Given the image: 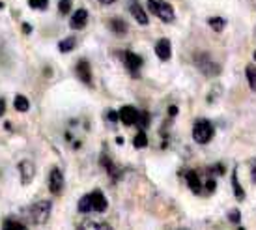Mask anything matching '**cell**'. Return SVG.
<instances>
[{"instance_id": "1", "label": "cell", "mask_w": 256, "mask_h": 230, "mask_svg": "<svg viewBox=\"0 0 256 230\" xmlns=\"http://www.w3.org/2000/svg\"><path fill=\"white\" fill-rule=\"evenodd\" d=\"M52 210V202L50 200H40L36 204H30L26 208H22L21 217L24 224H43L47 223Z\"/></svg>"}, {"instance_id": "2", "label": "cell", "mask_w": 256, "mask_h": 230, "mask_svg": "<svg viewBox=\"0 0 256 230\" xmlns=\"http://www.w3.org/2000/svg\"><path fill=\"white\" fill-rule=\"evenodd\" d=\"M214 135H215V128L210 120L200 118V120H196V122L192 124V138H194V142L208 144L214 138Z\"/></svg>"}, {"instance_id": "3", "label": "cell", "mask_w": 256, "mask_h": 230, "mask_svg": "<svg viewBox=\"0 0 256 230\" xmlns=\"http://www.w3.org/2000/svg\"><path fill=\"white\" fill-rule=\"evenodd\" d=\"M148 8L150 12L157 15L163 22H174V19H176L174 8L166 0H148Z\"/></svg>"}, {"instance_id": "4", "label": "cell", "mask_w": 256, "mask_h": 230, "mask_svg": "<svg viewBox=\"0 0 256 230\" xmlns=\"http://www.w3.org/2000/svg\"><path fill=\"white\" fill-rule=\"evenodd\" d=\"M194 66H196L206 77H217L220 73V66L217 64L210 54H206V52L194 54Z\"/></svg>"}, {"instance_id": "5", "label": "cell", "mask_w": 256, "mask_h": 230, "mask_svg": "<svg viewBox=\"0 0 256 230\" xmlns=\"http://www.w3.org/2000/svg\"><path fill=\"white\" fill-rule=\"evenodd\" d=\"M19 174H21L22 186H28L30 182L34 180V176H36V165L30 159H24V161L19 163Z\"/></svg>"}, {"instance_id": "6", "label": "cell", "mask_w": 256, "mask_h": 230, "mask_svg": "<svg viewBox=\"0 0 256 230\" xmlns=\"http://www.w3.org/2000/svg\"><path fill=\"white\" fill-rule=\"evenodd\" d=\"M64 189V174L60 168H52L49 174V191L52 194H60Z\"/></svg>"}, {"instance_id": "7", "label": "cell", "mask_w": 256, "mask_h": 230, "mask_svg": "<svg viewBox=\"0 0 256 230\" xmlns=\"http://www.w3.org/2000/svg\"><path fill=\"white\" fill-rule=\"evenodd\" d=\"M118 116H120L122 124H126V126H135V124H138V118H140L138 110L135 107H131V105L122 107L118 110Z\"/></svg>"}, {"instance_id": "8", "label": "cell", "mask_w": 256, "mask_h": 230, "mask_svg": "<svg viewBox=\"0 0 256 230\" xmlns=\"http://www.w3.org/2000/svg\"><path fill=\"white\" fill-rule=\"evenodd\" d=\"M88 198H90V210L92 212H105L108 206V202L107 198H105V194L101 193V191H92V193H88Z\"/></svg>"}, {"instance_id": "9", "label": "cell", "mask_w": 256, "mask_h": 230, "mask_svg": "<svg viewBox=\"0 0 256 230\" xmlns=\"http://www.w3.org/2000/svg\"><path fill=\"white\" fill-rule=\"evenodd\" d=\"M185 180H187V186L194 194H204V182L200 178V174L196 170H189L185 174Z\"/></svg>"}, {"instance_id": "10", "label": "cell", "mask_w": 256, "mask_h": 230, "mask_svg": "<svg viewBox=\"0 0 256 230\" xmlns=\"http://www.w3.org/2000/svg\"><path fill=\"white\" fill-rule=\"evenodd\" d=\"M156 54L159 60H163V62H166V60H170L172 56V44L170 40H166V38H163V40H159L156 44Z\"/></svg>"}, {"instance_id": "11", "label": "cell", "mask_w": 256, "mask_h": 230, "mask_svg": "<svg viewBox=\"0 0 256 230\" xmlns=\"http://www.w3.org/2000/svg\"><path fill=\"white\" fill-rule=\"evenodd\" d=\"M124 60H126V68H128L133 75H136V72L142 68V58L138 56L136 52H131V50L126 52V54H124Z\"/></svg>"}, {"instance_id": "12", "label": "cell", "mask_w": 256, "mask_h": 230, "mask_svg": "<svg viewBox=\"0 0 256 230\" xmlns=\"http://www.w3.org/2000/svg\"><path fill=\"white\" fill-rule=\"evenodd\" d=\"M75 72H77V77L84 84H92V70H90V64L86 62V60H80L75 68Z\"/></svg>"}, {"instance_id": "13", "label": "cell", "mask_w": 256, "mask_h": 230, "mask_svg": "<svg viewBox=\"0 0 256 230\" xmlns=\"http://www.w3.org/2000/svg\"><path fill=\"white\" fill-rule=\"evenodd\" d=\"M129 12H131V15L136 19V22L148 24V15H146V12L142 10V6L138 4V0H131V2H129Z\"/></svg>"}, {"instance_id": "14", "label": "cell", "mask_w": 256, "mask_h": 230, "mask_svg": "<svg viewBox=\"0 0 256 230\" xmlns=\"http://www.w3.org/2000/svg\"><path fill=\"white\" fill-rule=\"evenodd\" d=\"M86 22H88V12L86 10H77L75 14H73L72 21H70V26L73 30H80L86 26Z\"/></svg>"}, {"instance_id": "15", "label": "cell", "mask_w": 256, "mask_h": 230, "mask_svg": "<svg viewBox=\"0 0 256 230\" xmlns=\"http://www.w3.org/2000/svg\"><path fill=\"white\" fill-rule=\"evenodd\" d=\"M108 26H110V30H112L116 36H126V32H128V22L118 19V17H112L108 21Z\"/></svg>"}, {"instance_id": "16", "label": "cell", "mask_w": 256, "mask_h": 230, "mask_svg": "<svg viewBox=\"0 0 256 230\" xmlns=\"http://www.w3.org/2000/svg\"><path fill=\"white\" fill-rule=\"evenodd\" d=\"M78 228H94V230H108L110 228V224L108 223H103V221H94V219H86L82 223L78 224Z\"/></svg>"}, {"instance_id": "17", "label": "cell", "mask_w": 256, "mask_h": 230, "mask_svg": "<svg viewBox=\"0 0 256 230\" xmlns=\"http://www.w3.org/2000/svg\"><path fill=\"white\" fill-rule=\"evenodd\" d=\"M75 45H77L75 36H70V38H66V40H62V42L58 44V49H60V52H72V50L75 49Z\"/></svg>"}, {"instance_id": "18", "label": "cell", "mask_w": 256, "mask_h": 230, "mask_svg": "<svg viewBox=\"0 0 256 230\" xmlns=\"http://www.w3.org/2000/svg\"><path fill=\"white\" fill-rule=\"evenodd\" d=\"M232 189H234V194L238 200H243L245 198V191H243V187L240 186V182H238V172H232Z\"/></svg>"}, {"instance_id": "19", "label": "cell", "mask_w": 256, "mask_h": 230, "mask_svg": "<svg viewBox=\"0 0 256 230\" xmlns=\"http://www.w3.org/2000/svg\"><path fill=\"white\" fill-rule=\"evenodd\" d=\"M208 24H210L215 32H222V28L226 26V19H222V17H210V19H208Z\"/></svg>"}, {"instance_id": "20", "label": "cell", "mask_w": 256, "mask_h": 230, "mask_svg": "<svg viewBox=\"0 0 256 230\" xmlns=\"http://www.w3.org/2000/svg\"><path fill=\"white\" fill-rule=\"evenodd\" d=\"M245 75H247V80H249V88L252 92H256V66H247Z\"/></svg>"}, {"instance_id": "21", "label": "cell", "mask_w": 256, "mask_h": 230, "mask_svg": "<svg viewBox=\"0 0 256 230\" xmlns=\"http://www.w3.org/2000/svg\"><path fill=\"white\" fill-rule=\"evenodd\" d=\"M14 105H15V108L19 110V112H26L30 108V103H28V100L24 98V96H17L14 100Z\"/></svg>"}, {"instance_id": "22", "label": "cell", "mask_w": 256, "mask_h": 230, "mask_svg": "<svg viewBox=\"0 0 256 230\" xmlns=\"http://www.w3.org/2000/svg\"><path fill=\"white\" fill-rule=\"evenodd\" d=\"M133 146H135V148H146V146H148V137H146L144 131H138V133L135 135V138H133Z\"/></svg>"}, {"instance_id": "23", "label": "cell", "mask_w": 256, "mask_h": 230, "mask_svg": "<svg viewBox=\"0 0 256 230\" xmlns=\"http://www.w3.org/2000/svg\"><path fill=\"white\" fill-rule=\"evenodd\" d=\"M77 210L80 214H92V210H90V198H88V194H84L77 204Z\"/></svg>"}, {"instance_id": "24", "label": "cell", "mask_w": 256, "mask_h": 230, "mask_svg": "<svg viewBox=\"0 0 256 230\" xmlns=\"http://www.w3.org/2000/svg\"><path fill=\"white\" fill-rule=\"evenodd\" d=\"M4 228H10V230H24V228H26V224L21 223V221H15V219H6V221H4Z\"/></svg>"}, {"instance_id": "25", "label": "cell", "mask_w": 256, "mask_h": 230, "mask_svg": "<svg viewBox=\"0 0 256 230\" xmlns=\"http://www.w3.org/2000/svg\"><path fill=\"white\" fill-rule=\"evenodd\" d=\"M28 6L32 10H45L49 6V0H28Z\"/></svg>"}, {"instance_id": "26", "label": "cell", "mask_w": 256, "mask_h": 230, "mask_svg": "<svg viewBox=\"0 0 256 230\" xmlns=\"http://www.w3.org/2000/svg\"><path fill=\"white\" fill-rule=\"evenodd\" d=\"M70 10H72V0H60L58 2V12L62 15L70 14Z\"/></svg>"}, {"instance_id": "27", "label": "cell", "mask_w": 256, "mask_h": 230, "mask_svg": "<svg viewBox=\"0 0 256 230\" xmlns=\"http://www.w3.org/2000/svg\"><path fill=\"white\" fill-rule=\"evenodd\" d=\"M228 217H230V221H232V223H240V212H238V210H232Z\"/></svg>"}, {"instance_id": "28", "label": "cell", "mask_w": 256, "mask_h": 230, "mask_svg": "<svg viewBox=\"0 0 256 230\" xmlns=\"http://www.w3.org/2000/svg\"><path fill=\"white\" fill-rule=\"evenodd\" d=\"M107 118H108V120H110V122H116V120H118V118H120V116L116 114V112H114V110H108V112H107Z\"/></svg>"}, {"instance_id": "29", "label": "cell", "mask_w": 256, "mask_h": 230, "mask_svg": "<svg viewBox=\"0 0 256 230\" xmlns=\"http://www.w3.org/2000/svg\"><path fill=\"white\" fill-rule=\"evenodd\" d=\"M6 112V101L4 100H0V116Z\"/></svg>"}, {"instance_id": "30", "label": "cell", "mask_w": 256, "mask_h": 230, "mask_svg": "<svg viewBox=\"0 0 256 230\" xmlns=\"http://www.w3.org/2000/svg\"><path fill=\"white\" fill-rule=\"evenodd\" d=\"M22 32H24V34H30V32H32V26H30V24H22Z\"/></svg>"}, {"instance_id": "31", "label": "cell", "mask_w": 256, "mask_h": 230, "mask_svg": "<svg viewBox=\"0 0 256 230\" xmlns=\"http://www.w3.org/2000/svg\"><path fill=\"white\" fill-rule=\"evenodd\" d=\"M101 4H105V6H110V4H114V0H100Z\"/></svg>"}, {"instance_id": "32", "label": "cell", "mask_w": 256, "mask_h": 230, "mask_svg": "<svg viewBox=\"0 0 256 230\" xmlns=\"http://www.w3.org/2000/svg\"><path fill=\"white\" fill-rule=\"evenodd\" d=\"M252 180L256 182V163H254V165H252Z\"/></svg>"}, {"instance_id": "33", "label": "cell", "mask_w": 256, "mask_h": 230, "mask_svg": "<svg viewBox=\"0 0 256 230\" xmlns=\"http://www.w3.org/2000/svg\"><path fill=\"white\" fill-rule=\"evenodd\" d=\"M176 112H178V108H176V107H170V114L174 116V114H176Z\"/></svg>"}, {"instance_id": "34", "label": "cell", "mask_w": 256, "mask_h": 230, "mask_svg": "<svg viewBox=\"0 0 256 230\" xmlns=\"http://www.w3.org/2000/svg\"><path fill=\"white\" fill-rule=\"evenodd\" d=\"M254 60H256V50H254Z\"/></svg>"}]
</instances>
